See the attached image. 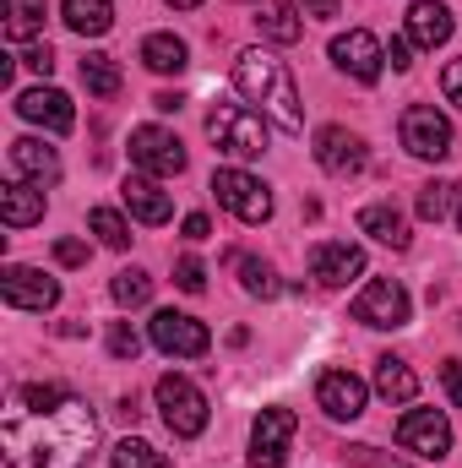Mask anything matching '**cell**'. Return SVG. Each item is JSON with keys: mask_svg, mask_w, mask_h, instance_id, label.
<instances>
[{"mask_svg": "<svg viewBox=\"0 0 462 468\" xmlns=\"http://www.w3.org/2000/svg\"><path fill=\"white\" fill-rule=\"evenodd\" d=\"M99 447V420L82 398L55 409H11L0 420V452L11 468H88Z\"/></svg>", "mask_w": 462, "mask_h": 468, "instance_id": "obj_1", "label": "cell"}, {"mask_svg": "<svg viewBox=\"0 0 462 468\" xmlns=\"http://www.w3.org/2000/svg\"><path fill=\"white\" fill-rule=\"evenodd\" d=\"M234 88H239L250 104H261L289 136L305 131L299 88H294V77H289V66H283L278 55H267V49H239V55H234Z\"/></svg>", "mask_w": 462, "mask_h": 468, "instance_id": "obj_2", "label": "cell"}, {"mask_svg": "<svg viewBox=\"0 0 462 468\" xmlns=\"http://www.w3.org/2000/svg\"><path fill=\"white\" fill-rule=\"evenodd\" d=\"M207 136L229 158H261L267 153V120L256 115V110H245V104H218L207 115Z\"/></svg>", "mask_w": 462, "mask_h": 468, "instance_id": "obj_3", "label": "cell"}, {"mask_svg": "<svg viewBox=\"0 0 462 468\" xmlns=\"http://www.w3.org/2000/svg\"><path fill=\"white\" fill-rule=\"evenodd\" d=\"M152 392H158L163 425H169L174 436H185V441H191V436H202V431H207V398L196 392V381H185V376H174V370H169V376H158V387H152Z\"/></svg>", "mask_w": 462, "mask_h": 468, "instance_id": "obj_4", "label": "cell"}, {"mask_svg": "<svg viewBox=\"0 0 462 468\" xmlns=\"http://www.w3.org/2000/svg\"><path fill=\"white\" fill-rule=\"evenodd\" d=\"M397 447H408L414 458L441 463V458L452 452V420H446L441 409H408V414L397 420Z\"/></svg>", "mask_w": 462, "mask_h": 468, "instance_id": "obj_5", "label": "cell"}, {"mask_svg": "<svg viewBox=\"0 0 462 468\" xmlns=\"http://www.w3.org/2000/svg\"><path fill=\"white\" fill-rule=\"evenodd\" d=\"M397 136H403V147L414 153V158H446L452 153V120L441 115L436 104H414V110H403V125H397Z\"/></svg>", "mask_w": 462, "mask_h": 468, "instance_id": "obj_6", "label": "cell"}, {"mask_svg": "<svg viewBox=\"0 0 462 468\" xmlns=\"http://www.w3.org/2000/svg\"><path fill=\"white\" fill-rule=\"evenodd\" d=\"M131 164L142 169V175H180L185 169V142L174 136V131H163V125H136L131 131Z\"/></svg>", "mask_w": 462, "mask_h": 468, "instance_id": "obj_7", "label": "cell"}, {"mask_svg": "<svg viewBox=\"0 0 462 468\" xmlns=\"http://www.w3.org/2000/svg\"><path fill=\"white\" fill-rule=\"evenodd\" d=\"M213 191H218V202L229 207L239 224H267V218H272L267 186H261L256 175H245V169H218V175H213Z\"/></svg>", "mask_w": 462, "mask_h": 468, "instance_id": "obj_8", "label": "cell"}, {"mask_svg": "<svg viewBox=\"0 0 462 468\" xmlns=\"http://www.w3.org/2000/svg\"><path fill=\"white\" fill-rule=\"evenodd\" d=\"M294 431H299L294 409H261V414H256V431H250V463L256 468H283Z\"/></svg>", "mask_w": 462, "mask_h": 468, "instance_id": "obj_9", "label": "cell"}, {"mask_svg": "<svg viewBox=\"0 0 462 468\" xmlns=\"http://www.w3.org/2000/svg\"><path fill=\"white\" fill-rule=\"evenodd\" d=\"M152 344L163 354H174V359H202L213 349V333L196 316H185V311H158L152 316Z\"/></svg>", "mask_w": 462, "mask_h": 468, "instance_id": "obj_10", "label": "cell"}, {"mask_svg": "<svg viewBox=\"0 0 462 468\" xmlns=\"http://www.w3.org/2000/svg\"><path fill=\"white\" fill-rule=\"evenodd\" d=\"M353 322H364V327H403V322H408V294H403V283H397V278L364 283V294L353 300Z\"/></svg>", "mask_w": 462, "mask_h": 468, "instance_id": "obj_11", "label": "cell"}, {"mask_svg": "<svg viewBox=\"0 0 462 468\" xmlns=\"http://www.w3.org/2000/svg\"><path fill=\"white\" fill-rule=\"evenodd\" d=\"M0 294H5L11 311H49L60 300V283L49 272H38V267H5L0 272Z\"/></svg>", "mask_w": 462, "mask_h": 468, "instance_id": "obj_12", "label": "cell"}, {"mask_svg": "<svg viewBox=\"0 0 462 468\" xmlns=\"http://www.w3.org/2000/svg\"><path fill=\"white\" fill-rule=\"evenodd\" d=\"M332 60H338V71H348L353 82H381L386 49L375 44V33L353 27V33H338V38H332Z\"/></svg>", "mask_w": 462, "mask_h": 468, "instance_id": "obj_13", "label": "cell"}, {"mask_svg": "<svg viewBox=\"0 0 462 468\" xmlns=\"http://www.w3.org/2000/svg\"><path fill=\"white\" fill-rule=\"evenodd\" d=\"M316 164H321L327 175L348 180V175H359V169L370 164V153H364V142H359L353 131H343V125H321V131H316Z\"/></svg>", "mask_w": 462, "mask_h": 468, "instance_id": "obj_14", "label": "cell"}, {"mask_svg": "<svg viewBox=\"0 0 462 468\" xmlns=\"http://www.w3.org/2000/svg\"><path fill=\"white\" fill-rule=\"evenodd\" d=\"M359 272H364V250H359L353 239H321V245L310 250V278L327 283V289H338V283L359 278Z\"/></svg>", "mask_w": 462, "mask_h": 468, "instance_id": "obj_15", "label": "cell"}, {"mask_svg": "<svg viewBox=\"0 0 462 468\" xmlns=\"http://www.w3.org/2000/svg\"><path fill=\"white\" fill-rule=\"evenodd\" d=\"M16 115L44 125V131H55V136H66L77 125V110H71V99L60 88H27V93H16Z\"/></svg>", "mask_w": 462, "mask_h": 468, "instance_id": "obj_16", "label": "cell"}, {"mask_svg": "<svg viewBox=\"0 0 462 468\" xmlns=\"http://www.w3.org/2000/svg\"><path fill=\"white\" fill-rule=\"evenodd\" d=\"M364 398H370V387H364L353 370H327L321 387H316V403H321L332 420H359V414H364Z\"/></svg>", "mask_w": 462, "mask_h": 468, "instance_id": "obj_17", "label": "cell"}, {"mask_svg": "<svg viewBox=\"0 0 462 468\" xmlns=\"http://www.w3.org/2000/svg\"><path fill=\"white\" fill-rule=\"evenodd\" d=\"M11 169L22 180H33V186H55L60 180V153L44 147V142H33V136H16L11 142Z\"/></svg>", "mask_w": 462, "mask_h": 468, "instance_id": "obj_18", "label": "cell"}, {"mask_svg": "<svg viewBox=\"0 0 462 468\" xmlns=\"http://www.w3.org/2000/svg\"><path fill=\"white\" fill-rule=\"evenodd\" d=\"M408 38H414L419 49H441V44L452 38V11H446L441 0H414V5H408Z\"/></svg>", "mask_w": 462, "mask_h": 468, "instance_id": "obj_19", "label": "cell"}, {"mask_svg": "<svg viewBox=\"0 0 462 468\" xmlns=\"http://www.w3.org/2000/svg\"><path fill=\"white\" fill-rule=\"evenodd\" d=\"M120 202H125L131 218H142V224H169V191H158L152 175H131V180L120 186Z\"/></svg>", "mask_w": 462, "mask_h": 468, "instance_id": "obj_20", "label": "cell"}, {"mask_svg": "<svg viewBox=\"0 0 462 468\" xmlns=\"http://www.w3.org/2000/svg\"><path fill=\"white\" fill-rule=\"evenodd\" d=\"M38 218H44V186L16 180V186L0 191V224H5V229H27V224H38Z\"/></svg>", "mask_w": 462, "mask_h": 468, "instance_id": "obj_21", "label": "cell"}, {"mask_svg": "<svg viewBox=\"0 0 462 468\" xmlns=\"http://www.w3.org/2000/svg\"><path fill=\"white\" fill-rule=\"evenodd\" d=\"M142 66L158 71V77H180V71L191 66V49H185V38H174V33H147V38H142Z\"/></svg>", "mask_w": 462, "mask_h": 468, "instance_id": "obj_22", "label": "cell"}, {"mask_svg": "<svg viewBox=\"0 0 462 468\" xmlns=\"http://www.w3.org/2000/svg\"><path fill=\"white\" fill-rule=\"evenodd\" d=\"M359 229L370 234V239H381V245H392V250H408V218L392 202H370L359 213Z\"/></svg>", "mask_w": 462, "mask_h": 468, "instance_id": "obj_23", "label": "cell"}, {"mask_svg": "<svg viewBox=\"0 0 462 468\" xmlns=\"http://www.w3.org/2000/svg\"><path fill=\"white\" fill-rule=\"evenodd\" d=\"M60 11H66V27L82 33V38H104L115 27V5L110 0H60Z\"/></svg>", "mask_w": 462, "mask_h": 468, "instance_id": "obj_24", "label": "cell"}, {"mask_svg": "<svg viewBox=\"0 0 462 468\" xmlns=\"http://www.w3.org/2000/svg\"><path fill=\"white\" fill-rule=\"evenodd\" d=\"M375 392H381L386 403H414V398H419V376H414L403 359L381 354V359H375Z\"/></svg>", "mask_w": 462, "mask_h": 468, "instance_id": "obj_25", "label": "cell"}, {"mask_svg": "<svg viewBox=\"0 0 462 468\" xmlns=\"http://www.w3.org/2000/svg\"><path fill=\"white\" fill-rule=\"evenodd\" d=\"M256 33H261V38H272V44H299L305 22L294 16V5H278V0H267V5L256 11Z\"/></svg>", "mask_w": 462, "mask_h": 468, "instance_id": "obj_26", "label": "cell"}, {"mask_svg": "<svg viewBox=\"0 0 462 468\" xmlns=\"http://www.w3.org/2000/svg\"><path fill=\"white\" fill-rule=\"evenodd\" d=\"M5 5V38L11 44H27L44 33V0H0Z\"/></svg>", "mask_w": 462, "mask_h": 468, "instance_id": "obj_27", "label": "cell"}, {"mask_svg": "<svg viewBox=\"0 0 462 468\" xmlns=\"http://www.w3.org/2000/svg\"><path fill=\"white\" fill-rule=\"evenodd\" d=\"M82 82H88L93 99H115L120 93V66L110 55H88V60H82Z\"/></svg>", "mask_w": 462, "mask_h": 468, "instance_id": "obj_28", "label": "cell"}, {"mask_svg": "<svg viewBox=\"0 0 462 468\" xmlns=\"http://www.w3.org/2000/svg\"><path fill=\"white\" fill-rule=\"evenodd\" d=\"M110 463H115V468H169V458H163L152 441H136V436H125V441H115Z\"/></svg>", "mask_w": 462, "mask_h": 468, "instance_id": "obj_29", "label": "cell"}, {"mask_svg": "<svg viewBox=\"0 0 462 468\" xmlns=\"http://www.w3.org/2000/svg\"><path fill=\"white\" fill-rule=\"evenodd\" d=\"M88 229L99 234L110 250H125V245H131V224L120 218L115 207H93V213H88Z\"/></svg>", "mask_w": 462, "mask_h": 468, "instance_id": "obj_30", "label": "cell"}, {"mask_svg": "<svg viewBox=\"0 0 462 468\" xmlns=\"http://www.w3.org/2000/svg\"><path fill=\"white\" fill-rule=\"evenodd\" d=\"M462 197V186H446V180H430L425 191H419V218H430V224H441L446 213H452V202Z\"/></svg>", "mask_w": 462, "mask_h": 468, "instance_id": "obj_31", "label": "cell"}, {"mask_svg": "<svg viewBox=\"0 0 462 468\" xmlns=\"http://www.w3.org/2000/svg\"><path fill=\"white\" fill-rule=\"evenodd\" d=\"M115 300L120 305H147V300H152V278L136 272V267H125V272L115 278Z\"/></svg>", "mask_w": 462, "mask_h": 468, "instance_id": "obj_32", "label": "cell"}, {"mask_svg": "<svg viewBox=\"0 0 462 468\" xmlns=\"http://www.w3.org/2000/svg\"><path fill=\"white\" fill-rule=\"evenodd\" d=\"M239 278H245V289H250V294H261V300H272V294H278L272 267H267V261H256V256H245V261H239Z\"/></svg>", "mask_w": 462, "mask_h": 468, "instance_id": "obj_33", "label": "cell"}, {"mask_svg": "<svg viewBox=\"0 0 462 468\" xmlns=\"http://www.w3.org/2000/svg\"><path fill=\"white\" fill-rule=\"evenodd\" d=\"M174 283H180L185 294H202V289H207V267H202L196 256H180V261H174Z\"/></svg>", "mask_w": 462, "mask_h": 468, "instance_id": "obj_34", "label": "cell"}, {"mask_svg": "<svg viewBox=\"0 0 462 468\" xmlns=\"http://www.w3.org/2000/svg\"><path fill=\"white\" fill-rule=\"evenodd\" d=\"M71 392L66 387H49V381H33V387H22V403L27 409H55V403H66Z\"/></svg>", "mask_w": 462, "mask_h": 468, "instance_id": "obj_35", "label": "cell"}, {"mask_svg": "<svg viewBox=\"0 0 462 468\" xmlns=\"http://www.w3.org/2000/svg\"><path fill=\"white\" fill-rule=\"evenodd\" d=\"M110 354H115V359H136V354H142V338H136V333L120 322L115 333H110Z\"/></svg>", "mask_w": 462, "mask_h": 468, "instance_id": "obj_36", "label": "cell"}, {"mask_svg": "<svg viewBox=\"0 0 462 468\" xmlns=\"http://www.w3.org/2000/svg\"><path fill=\"white\" fill-rule=\"evenodd\" d=\"M22 66L38 71V77H49V71H55V49H49V44H33V49L22 55Z\"/></svg>", "mask_w": 462, "mask_h": 468, "instance_id": "obj_37", "label": "cell"}, {"mask_svg": "<svg viewBox=\"0 0 462 468\" xmlns=\"http://www.w3.org/2000/svg\"><path fill=\"white\" fill-rule=\"evenodd\" d=\"M441 93H446V104L462 110V60H452V66L441 71Z\"/></svg>", "mask_w": 462, "mask_h": 468, "instance_id": "obj_38", "label": "cell"}, {"mask_svg": "<svg viewBox=\"0 0 462 468\" xmlns=\"http://www.w3.org/2000/svg\"><path fill=\"white\" fill-rule=\"evenodd\" d=\"M348 458H353V463H359V468H403V463H397V458H381L375 447H348Z\"/></svg>", "mask_w": 462, "mask_h": 468, "instance_id": "obj_39", "label": "cell"}, {"mask_svg": "<svg viewBox=\"0 0 462 468\" xmlns=\"http://www.w3.org/2000/svg\"><path fill=\"white\" fill-rule=\"evenodd\" d=\"M441 381H446V398L462 409V359H446L441 365Z\"/></svg>", "mask_w": 462, "mask_h": 468, "instance_id": "obj_40", "label": "cell"}, {"mask_svg": "<svg viewBox=\"0 0 462 468\" xmlns=\"http://www.w3.org/2000/svg\"><path fill=\"white\" fill-rule=\"evenodd\" d=\"M55 256H60L66 267H82V261H88V245H82V239H55Z\"/></svg>", "mask_w": 462, "mask_h": 468, "instance_id": "obj_41", "label": "cell"}, {"mask_svg": "<svg viewBox=\"0 0 462 468\" xmlns=\"http://www.w3.org/2000/svg\"><path fill=\"white\" fill-rule=\"evenodd\" d=\"M299 5H305V16H316V22H332V16L343 11L338 0H299Z\"/></svg>", "mask_w": 462, "mask_h": 468, "instance_id": "obj_42", "label": "cell"}, {"mask_svg": "<svg viewBox=\"0 0 462 468\" xmlns=\"http://www.w3.org/2000/svg\"><path fill=\"white\" fill-rule=\"evenodd\" d=\"M386 60H392V71H408V66H414V60H408V44H403V38H392Z\"/></svg>", "mask_w": 462, "mask_h": 468, "instance_id": "obj_43", "label": "cell"}, {"mask_svg": "<svg viewBox=\"0 0 462 468\" xmlns=\"http://www.w3.org/2000/svg\"><path fill=\"white\" fill-rule=\"evenodd\" d=\"M207 234H213V224H207L202 213H191V218H185V239H207Z\"/></svg>", "mask_w": 462, "mask_h": 468, "instance_id": "obj_44", "label": "cell"}, {"mask_svg": "<svg viewBox=\"0 0 462 468\" xmlns=\"http://www.w3.org/2000/svg\"><path fill=\"white\" fill-rule=\"evenodd\" d=\"M152 104H158V110H163V115H174V110H180V93H158V99H152Z\"/></svg>", "mask_w": 462, "mask_h": 468, "instance_id": "obj_45", "label": "cell"}, {"mask_svg": "<svg viewBox=\"0 0 462 468\" xmlns=\"http://www.w3.org/2000/svg\"><path fill=\"white\" fill-rule=\"evenodd\" d=\"M169 5H180V11H196V5H202V0H169Z\"/></svg>", "mask_w": 462, "mask_h": 468, "instance_id": "obj_46", "label": "cell"}, {"mask_svg": "<svg viewBox=\"0 0 462 468\" xmlns=\"http://www.w3.org/2000/svg\"><path fill=\"white\" fill-rule=\"evenodd\" d=\"M457 229H462V213H457Z\"/></svg>", "mask_w": 462, "mask_h": 468, "instance_id": "obj_47", "label": "cell"}]
</instances>
